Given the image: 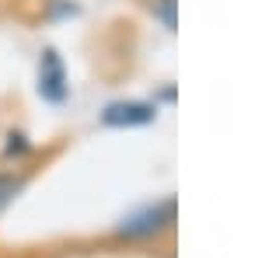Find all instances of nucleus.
I'll return each mask as SVG.
<instances>
[{
    "instance_id": "5",
    "label": "nucleus",
    "mask_w": 262,
    "mask_h": 258,
    "mask_svg": "<svg viewBox=\"0 0 262 258\" xmlns=\"http://www.w3.org/2000/svg\"><path fill=\"white\" fill-rule=\"evenodd\" d=\"M4 139H7V143H4V157H7V160H21V157H28V154L35 150L21 129H11V133H7Z\"/></svg>"
},
{
    "instance_id": "4",
    "label": "nucleus",
    "mask_w": 262,
    "mask_h": 258,
    "mask_svg": "<svg viewBox=\"0 0 262 258\" xmlns=\"http://www.w3.org/2000/svg\"><path fill=\"white\" fill-rule=\"evenodd\" d=\"M147 11L154 14V21H161L164 32H175V21H179V0H147Z\"/></svg>"
},
{
    "instance_id": "2",
    "label": "nucleus",
    "mask_w": 262,
    "mask_h": 258,
    "mask_svg": "<svg viewBox=\"0 0 262 258\" xmlns=\"http://www.w3.org/2000/svg\"><path fill=\"white\" fill-rule=\"evenodd\" d=\"M98 122L105 129H143V126L158 122V101L116 98L98 112Z\"/></svg>"
},
{
    "instance_id": "3",
    "label": "nucleus",
    "mask_w": 262,
    "mask_h": 258,
    "mask_svg": "<svg viewBox=\"0 0 262 258\" xmlns=\"http://www.w3.org/2000/svg\"><path fill=\"white\" fill-rule=\"evenodd\" d=\"M35 91L42 101L49 105H63L70 98V77H67V63L56 49H42L39 53V77H35Z\"/></svg>"
},
{
    "instance_id": "1",
    "label": "nucleus",
    "mask_w": 262,
    "mask_h": 258,
    "mask_svg": "<svg viewBox=\"0 0 262 258\" xmlns=\"http://www.w3.org/2000/svg\"><path fill=\"white\" fill-rule=\"evenodd\" d=\"M175 227V199H158V202H143L133 213L116 223V238L140 244V241H158L161 234H168Z\"/></svg>"
}]
</instances>
